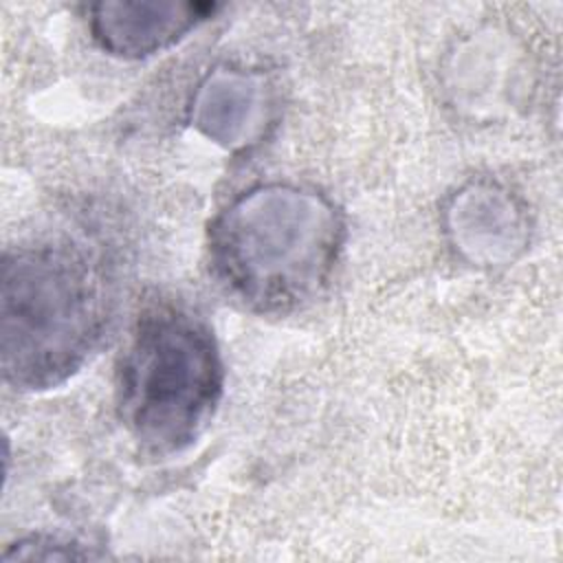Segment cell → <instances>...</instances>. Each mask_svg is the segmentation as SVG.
Masks as SVG:
<instances>
[{
  "label": "cell",
  "mask_w": 563,
  "mask_h": 563,
  "mask_svg": "<svg viewBox=\"0 0 563 563\" xmlns=\"http://www.w3.org/2000/svg\"><path fill=\"white\" fill-rule=\"evenodd\" d=\"M86 556L81 552H73L68 543H57L55 539L42 541V539H31V541H20L11 545L4 554L2 561H13V559H79Z\"/></svg>",
  "instance_id": "8992f818"
},
{
  "label": "cell",
  "mask_w": 563,
  "mask_h": 563,
  "mask_svg": "<svg viewBox=\"0 0 563 563\" xmlns=\"http://www.w3.org/2000/svg\"><path fill=\"white\" fill-rule=\"evenodd\" d=\"M343 244L334 205L303 187L262 185L209 227V264L224 290L257 312H288L319 295Z\"/></svg>",
  "instance_id": "6da1fadb"
},
{
  "label": "cell",
  "mask_w": 563,
  "mask_h": 563,
  "mask_svg": "<svg viewBox=\"0 0 563 563\" xmlns=\"http://www.w3.org/2000/svg\"><path fill=\"white\" fill-rule=\"evenodd\" d=\"M224 385L211 328L189 308L147 306L117 369V407L128 431L154 453L187 449L211 422Z\"/></svg>",
  "instance_id": "3957f363"
},
{
  "label": "cell",
  "mask_w": 563,
  "mask_h": 563,
  "mask_svg": "<svg viewBox=\"0 0 563 563\" xmlns=\"http://www.w3.org/2000/svg\"><path fill=\"white\" fill-rule=\"evenodd\" d=\"M211 11V4L194 2H101L92 7L90 31L110 55L147 57L178 42Z\"/></svg>",
  "instance_id": "277c9868"
},
{
  "label": "cell",
  "mask_w": 563,
  "mask_h": 563,
  "mask_svg": "<svg viewBox=\"0 0 563 563\" xmlns=\"http://www.w3.org/2000/svg\"><path fill=\"white\" fill-rule=\"evenodd\" d=\"M108 323L97 264L68 242L15 246L2 260L0 356L15 389H48L92 354Z\"/></svg>",
  "instance_id": "7a4b0ae2"
},
{
  "label": "cell",
  "mask_w": 563,
  "mask_h": 563,
  "mask_svg": "<svg viewBox=\"0 0 563 563\" xmlns=\"http://www.w3.org/2000/svg\"><path fill=\"white\" fill-rule=\"evenodd\" d=\"M255 103L253 88L242 79L213 81L205 88L200 101V125L209 136L233 143L249 136Z\"/></svg>",
  "instance_id": "5b68a950"
}]
</instances>
